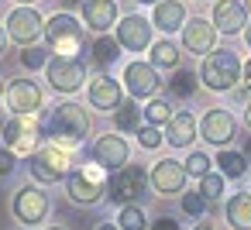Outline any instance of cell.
I'll use <instances>...</instances> for the list:
<instances>
[{"mask_svg": "<svg viewBox=\"0 0 251 230\" xmlns=\"http://www.w3.org/2000/svg\"><path fill=\"white\" fill-rule=\"evenodd\" d=\"M93 134V120L90 110H83L76 100H62L49 110L45 117V138L52 144H62L69 151H79L86 144V138Z\"/></svg>", "mask_w": 251, "mask_h": 230, "instance_id": "1", "label": "cell"}, {"mask_svg": "<svg viewBox=\"0 0 251 230\" xmlns=\"http://www.w3.org/2000/svg\"><path fill=\"white\" fill-rule=\"evenodd\" d=\"M244 76V62L234 48H213L203 55V66H200V83L210 90V93H230Z\"/></svg>", "mask_w": 251, "mask_h": 230, "instance_id": "2", "label": "cell"}, {"mask_svg": "<svg viewBox=\"0 0 251 230\" xmlns=\"http://www.w3.org/2000/svg\"><path fill=\"white\" fill-rule=\"evenodd\" d=\"M73 155H76V151H69V148H62V144L45 141V144L31 155L28 172H31V179H35L38 185H55V182H66V179H69V172L76 168V165H73Z\"/></svg>", "mask_w": 251, "mask_h": 230, "instance_id": "3", "label": "cell"}, {"mask_svg": "<svg viewBox=\"0 0 251 230\" xmlns=\"http://www.w3.org/2000/svg\"><path fill=\"white\" fill-rule=\"evenodd\" d=\"M107 179L110 172L100 168L97 161H86V165H76L66 179V196L76 203V206H97L103 196H107Z\"/></svg>", "mask_w": 251, "mask_h": 230, "instance_id": "4", "label": "cell"}, {"mask_svg": "<svg viewBox=\"0 0 251 230\" xmlns=\"http://www.w3.org/2000/svg\"><path fill=\"white\" fill-rule=\"evenodd\" d=\"M45 79L62 96H73V93H79L90 83L86 79V62L76 59V55H52L49 66H45Z\"/></svg>", "mask_w": 251, "mask_h": 230, "instance_id": "5", "label": "cell"}, {"mask_svg": "<svg viewBox=\"0 0 251 230\" xmlns=\"http://www.w3.org/2000/svg\"><path fill=\"white\" fill-rule=\"evenodd\" d=\"M45 42L52 55H79L83 48V28L69 11H59L45 21Z\"/></svg>", "mask_w": 251, "mask_h": 230, "instance_id": "6", "label": "cell"}, {"mask_svg": "<svg viewBox=\"0 0 251 230\" xmlns=\"http://www.w3.org/2000/svg\"><path fill=\"white\" fill-rule=\"evenodd\" d=\"M0 134H4V148H11L14 155H35L42 144V127H38V114H14L4 127H0Z\"/></svg>", "mask_w": 251, "mask_h": 230, "instance_id": "7", "label": "cell"}, {"mask_svg": "<svg viewBox=\"0 0 251 230\" xmlns=\"http://www.w3.org/2000/svg\"><path fill=\"white\" fill-rule=\"evenodd\" d=\"M11 209H14V220H18L21 227H38V223H45L49 213H52V196H49L38 182H35V185H21V189L14 192Z\"/></svg>", "mask_w": 251, "mask_h": 230, "instance_id": "8", "label": "cell"}, {"mask_svg": "<svg viewBox=\"0 0 251 230\" xmlns=\"http://www.w3.org/2000/svg\"><path fill=\"white\" fill-rule=\"evenodd\" d=\"M145 185H148V172L141 165H131L127 161L124 168L110 172V179H107V199L117 203V206L138 203V196L145 192Z\"/></svg>", "mask_w": 251, "mask_h": 230, "instance_id": "9", "label": "cell"}, {"mask_svg": "<svg viewBox=\"0 0 251 230\" xmlns=\"http://www.w3.org/2000/svg\"><path fill=\"white\" fill-rule=\"evenodd\" d=\"M7 38L11 42H18L21 48H28V45H35L42 35H45V18L35 11V4H18L11 14H7Z\"/></svg>", "mask_w": 251, "mask_h": 230, "instance_id": "10", "label": "cell"}, {"mask_svg": "<svg viewBox=\"0 0 251 230\" xmlns=\"http://www.w3.org/2000/svg\"><path fill=\"white\" fill-rule=\"evenodd\" d=\"M186 182H189V172L182 161L176 158H158L151 168H148V185L155 196H182L186 192Z\"/></svg>", "mask_w": 251, "mask_h": 230, "instance_id": "11", "label": "cell"}, {"mask_svg": "<svg viewBox=\"0 0 251 230\" xmlns=\"http://www.w3.org/2000/svg\"><path fill=\"white\" fill-rule=\"evenodd\" d=\"M121 83H124V90H127V96H131V100H151V96H158L162 72H158L151 62L134 59V62H127V66H124Z\"/></svg>", "mask_w": 251, "mask_h": 230, "instance_id": "12", "label": "cell"}, {"mask_svg": "<svg viewBox=\"0 0 251 230\" xmlns=\"http://www.w3.org/2000/svg\"><path fill=\"white\" fill-rule=\"evenodd\" d=\"M90 155H93V161H97L100 168L117 172V168H124V165L131 161V144H127V138H124L121 131H103V134L93 141Z\"/></svg>", "mask_w": 251, "mask_h": 230, "instance_id": "13", "label": "cell"}, {"mask_svg": "<svg viewBox=\"0 0 251 230\" xmlns=\"http://www.w3.org/2000/svg\"><path fill=\"white\" fill-rule=\"evenodd\" d=\"M200 138L210 144V148H227L234 138H237V117L224 107H213L200 117Z\"/></svg>", "mask_w": 251, "mask_h": 230, "instance_id": "14", "label": "cell"}, {"mask_svg": "<svg viewBox=\"0 0 251 230\" xmlns=\"http://www.w3.org/2000/svg\"><path fill=\"white\" fill-rule=\"evenodd\" d=\"M151 31H155L151 18H145V14H127V18L117 21L114 38L121 42V48H127V52L138 55V52H148V48H151Z\"/></svg>", "mask_w": 251, "mask_h": 230, "instance_id": "15", "label": "cell"}, {"mask_svg": "<svg viewBox=\"0 0 251 230\" xmlns=\"http://www.w3.org/2000/svg\"><path fill=\"white\" fill-rule=\"evenodd\" d=\"M210 21H213L217 35L237 38V35H244L251 14H248V7H244V0H213V14H210Z\"/></svg>", "mask_w": 251, "mask_h": 230, "instance_id": "16", "label": "cell"}, {"mask_svg": "<svg viewBox=\"0 0 251 230\" xmlns=\"http://www.w3.org/2000/svg\"><path fill=\"white\" fill-rule=\"evenodd\" d=\"M4 103L11 114H38L42 103H45V93L35 79L21 76V79H11L7 83V93H4Z\"/></svg>", "mask_w": 251, "mask_h": 230, "instance_id": "17", "label": "cell"}, {"mask_svg": "<svg viewBox=\"0 0 251 230\" xmlns=\"http://www.w3.org/2000/svg\"><path fill=\"white\" fill-rule=\"evenodd\" d=\"M86 100H90V107L93 110H117L121 103H124V83L121 79H114L110 72H100V76H93L90 83H86Z\"/></svg>", "mask_w": 251, "mask_h": 230, "instance_id": "18", "label": "cell"}, {"mask_svg": "<svg viewBox=\"0 0 251 230\" xmlns=\"http://www.w3.org/2000/svg\"><path fill=\"white\" fill-rule=\"evenodd\" d=\"M179 35H182V52L189 55H206L217 48V28L210 18H189Z\"/></svg>", "mask_w": 251, "mask_h": 230, "instance_id": "19", "label": "cell"}, {"mask_svg": "<svg viewBox=\"0 0 251 230\" xmlns=\"http://www.w3.org/2000/svg\"><path fill=\"white\" fill-rule=\"evenodd\" d=\"M162 131H165V144H169V148L189 151L193 141H196V134H200V120L193 117V110H176Z\"/></svg>", "mask_w": 251, "mask_h": 230, "instance_id": "20", "label": "cell"}, {"mask_svg": "<svg viewBox=\"0 0 251 230\" xmlns=\"http://www.w3.org/2000/svg\"><path fill=\"white\" fill-rule=\"evenodd\" d=\"M83 24L97 35H107L110 28H117L121 14H117V0H83Z\"/></svg>", "mask_w": 251, "mask_h": 230, "instance_id": "21", "label": "cell"}, {"mask_svg": "<svg viewBox=\"0 0 251 230\" xmlns=\"http://www.w3.org/2000/svg\"><path fill=\"white\" fill-rule=\"evenodd\" d=\"M151 24L162 35L182 31V24H186V4H182V0H158V4L151 7Z\"/></svg>", "mask_w": 251, "mask_h": 230, "instance_id": "22", "label": "cell"}, {"mask_svg": "<svg viewBox=\"0 0 251 230\" xmlns=\"http://www.w3.org/2000/svg\"><path fill=\"white\" fill-rule=\"evenodd\" d=\"M148 55H151L148 62H151L158 72H176V69H179V62H182V45H176V42L162 38V42H151Z\"/></svg>", "mask_w": 251, "mask_h": 230, "instance_id": "23", "label": "cell"}, {"mask_svg": "<svg viewBox=\"0 0 251 230\" xmlns=\"http://www.w3.org/2000/svg\"><path fill=\"white\" fill-rule=\"evenodd\" d=\"M224 220L230 230H251V192H234L224 206Z\"/></svg>", "mask_w": 251, "mask_h": 230, "instance_id": "24", "label": "cell"}, {"mask_svg": "<svg viewBox=\"0 0 251 230\" xmlns=\"http://www.w3.org/2000/svg\"><path fill=\"white\" fill-rule=\"evenodd\" d=\"M213 165H217V172L224 175V179H244V172H248V158H244V151H234V148H220L217 151V158H213Z\"/></svg>", "mask_w": 251, "mask_h": 230, "instance_id": "25", "label": "cell"}, {"mask_svg": "<svg viewBox=\"0 0 251 230\" xmlns=\"http://www.w3.org/2000/svg\"><path fill=\"white\" fill-rule=\"evenodd\" d=\"M141 124H145V110L138 107V100H127V103H121L114 110V127L121 134H134Z\"/></svg>", "mask_w": 251, "mask_h": 230, "instance_id": "26", "label": "cell"}, {"mask_svg": "<svg viewBox=\"0 0 251 230\" xmlns=\"http://www.w3.org/2000/svg\"><path fill=\"white\" fill-rule=\"evenodd\" d=\"M196 86H200V72L179 66V69L172 72V79H169V96H172V100H189V96L196 93Z\"/></svg>", "mask_w": 251, "mask_h": 230, "instance_id": "27", "label": "cell"}, {"mask_svg": "<svg viewBox=\"0 0 251 230\" xmlns=\"http://www.w3.org/2000/svg\"><path fill=\"white\" fill-rule=\"evenodd\" d=\"M117 59H121V42L110 38V35H97V42H93V62L100 69H110Z\"/></svg>", "mask_w": 251, "mask_h": 230, "instance_id": "28", "label": "cell"}, {"mask_svg": "<svg viewBox=\"0 0 251 230\" xmlns=\"http://www.w3.org/2000/svg\"><path fill=\"white\" fill-rule=\"evenodd\" d=\"M172 114H176V107H172V96H151V100H148V107H145V124L165 127Z\"/></svg>", "mask_w": 251, "mask_h": 230, "instance_id": "29", "label": "cell"}, {"mask_svg": "<svg viewBox=\"0 0 251 230\" xmlns=\"http://www.w3.org/2000/svg\"><path fill=\"white\" fill-rule=\"evenodd\" d=\"M117 227L121 230H148L151 223H148V213L138 203H127V206L117 209Z\"/></svg>", "mask_w": 251, "mask_h": 230, "instance_id": "30", "label": "cell"}, {"mask_svg": "<svg viewBox=\"0 0 251 230\" xmlns=\"http://www.w3.org/2000/svg\"><path fill=\"white\" fill-rule=\"evenodd\" d=\"M179 206H182V213H186L189 220H203L206 209H210V199H206L200 189H193V192H182V196H179Z\"/></svg>", "mask_w": 251, "mask_h": 230, "instance_id": "31", "label": "cell"}, {"mask_svg": "<svg viewBox=\"0 0 251 230\" xmlns=\"http://www.w3.org/2000/svg\"><path fill=\"white\" fill-rule=\"evenodd\" d=\"M200 192L210 199V206L213 203H220L224 199V192H227V179L220 175V172H206L203 179H200Z\"/></svg>", "mask_w": 251, "mask_h": 230, "instance_id": "32", "label": "cell"}, {"mask_svg": "<svg viewBox=\"0 0 251 230\" xmlns=\"http://www.w3.org/2000/svg\"><path fill=\"white\" fill-rule=\"evenodd\" d=\"M134 138H138V148H145V151H158L162 141H165V131L155 127V124H141V127L134 131Z\"/></svg>", "mask_w": 251, "mask_h": 230, "instance_id": "33", "label": "cell"}, {"mask_svg": "<svg viewBox=\"0 0 251 230\" xmlns=\"http://www.w3.org/2000/svg\"><path fill=\"white\" fill-rule=\"evenodd\" d=\"M182 165H186L189 179H203L206 172H213V158H210L206 151H189V158H186Z\"/></svg>", "mask_w": 251, "mask_h": 230, "instance_id": "34", "label": "cell"}, {"mask_svg": "<svg viewBox=\"0 0 251 230\" xmlns=\"http://www.w3.org/2000/svg\"><path fill=\"white\" fill-rule=\"evenodd\" d=\"M21 66H25V69H45V66H49V52L38 48V45H28V48L21 52Z\"/></svg>", "mask_w": 251, "mask_h": 230, "instance_id": "35", "label": "cell"}, {"mask_svg": "<svg viewBox=\"0 0 251 230\" xmlns=\"http://www.w3.org/2000/svg\"><path fill=\"white\" fill-rule=\"evenodd\" d=\"M14 165H18V155H14L11 148H0V179L11 175V172H14Z\"/></svg>", "mask_w": 251, "mask_h": 230, "instance_id": "36", "label": "cell"}, {"mask_svg": "<svg viewBox=\"0 0 251 230\" xmlns=\"http://www.w3.org/2000/svg\"><path fill=\"white\" fill-rule=\"evenodd\" d=\"M148 230H179V220H172V216H158V220H151Z\"/></svg>", "mask_w": 251, "mask_h": 230, "instance_id": "37", "label": "cell"}, {"mask_svg": "<svg viewBox=\"0 0 251 230\" xmlns=\"http://www.w3.org/2000/svg\"><path fill=\"white\" fill-rule=\"evenodd\" d=\"M241 79H244V90H251V59L244 62V76H241Z\"/></svg>", "mask_w": 251, "mask_h": 230, "instance_id": "38", "label": "cell"}, {"mask_svg": "<svg viewBox=\"0 0 251 230\" xmlns=\"http://www.w3.org/2000/svg\"><path fill=\"white\" fill-rule=\"evenodd\" d=\"M244 127H248V131H251V100H248V103H244Z\"/></svg>", "mask_w": 251, "mask_h": 230, "instance_id": "39", "label": "cell"}, {"mask_svg": "<svg viewBox=\"0 0 251 230\" xmlns=\"http://www.w3.org/2000/svg\"><path fill=\"white\" fill-rule=\"evenodd\" d=\"M4 48H7V28L0 24V52H4Z\"/></svg>", "mask_w": 251, "mask_h": 230, "instance_id": "40", "label": "cell"}, {"mask_svg": "<svg viewBox=\"0 0 251 230\" xmlns=\"http://www.w3.org/2000/svg\"><path fill=\"white\" fill-rule=\"evenodd\" d=\"M93 230H121V227H117V223H107V220H103V223H97Z\"/></svg>", "mask_w": 251, "mask_h": 230, "instance_id": "41", "label": "cell"}, {"mask_svg": "<svg viewBox=\"0 0 251 230\" xmlns=\"http://www.w3.org/2000/svg\"><path fill=\"white\" fill-rule=\"evenodd\" d=\"M244 158L251 161V138H244Z\"/></svg>", "mask_w": 251, "mask_h": 230, "instance_id": "42", "label": "cell"}, {"mask_svg": "<svg viewBox=\"0 0 251 230\" xmlns=\"http://www.w3.org/2000/svg\"><path fill=\"white\" fill-rule=\"evenodd\" d=\"M193 230H213V223H206V220H200V223H196Z\"/></svg>", "mask_w": 251, "mask_h": 230, "instance_id": "43", "label": "cell"}, {"mask_svg": "<svg viewBox=\"0 0 251 230\" xmlns=\"http://www.w3.org/2000/svg\"><path fill=\"white\" fill-rule=\"evenodd\" d=\"M244 45L251 48V21H248V28H244Z\"/></svg>", "mask_w": 251, "mask_h": 230, "instance_id": "44", "label": "cell"}, {"mask_svg": "<svg viewBox=\"0 0 251 230\" xmlns=\"http://www.w3.org/2000/svg\"><path fill=\"white\" fill-rule=\"evenodd\" d=\"M134 4H141V7H155L158 0H134Z\"/></svg>", "mask_w": 251, "mask_h": 230, "instance_id": "45", "label": "cell"}, {"mask_svg": "<svg viewBox=\"0 0 251 230\" xmlns=\"http://www.w3.org/2000/svg\"><path fill=\"white\" fill-rule=\"evenodd\" d=\"M79 4V0H62V7H76Z\"/></svg>", "mask_w": 251, "mask_h": 230, "instance_id": "46", "label": "cell"}, {"mask_svg": "<svg viewBox=\"0 0 251 230\" xmlns=\"http://www.w3.org/2000/svg\"><path fill=\"white\" fill-rule=\"evenodd\" d=\"M4 93H7V86H4V83H0V103H4Z\"/></svg>", "mask_w": 251, "mask_h": 230, "instance_id": "47", "label": "cell"}, {"mask_svg": "<svg viewBox=\"0 0 251 230\" xmlns=\"http://www.w3.org/2000/svg\"><path fill=\"white\" fill-rule=\"evenodd\" d=\"M244 7H248V14H251V0H244Z\"/></svg>", "mask_w": 251, "mask_h": 230, "instance_id": "48", "label": "cell"}, {"mask_svg": "<svg viewBox=\"0 0 251 230\" xmlns=\"http://www.w3.org/2000/svg\"><path fill=\"white\" fill-rule=\"evenodd\" d=\"M45 230H66V227H45Z\"/></svg>", "mask_w": 251, "mask_h": 230, "instance_id": "49", "label": "cell"}, {"mask_svg": "<svg viewBox=\"0 0 251 230\" xmlns=\"http://www.w3.org/2000/svg\"><path fill=\"white\" fill-rule=\"evenodd\" d=\"M18 4H35V0H18Z\"/></svg>", "mask_w": 251, "mask_h": 230, "instance_id": "50", "label": "cell"}, {"mask_svg": "<svg viewBox=\"0 0 251 230\" xmlns=\"http://www.w3.org/2000/svg\"><path fill=\"white\" fill-rule=\"evenodd\" d=\"M0 127H4V124H0Z\"/></svg>", "mask_w": 251, "mask_h": 230, "instance_id": "51", "label": "cell"}, {"mask_svg": "<svg viewBox=\"0 0 251 230\" xmlns=\"http://www.w3.org/2000/svg\"><path fill=\"white\" fill-rule=\"evenodd\" d=\"M248 192H251V189H248Z\"/></svg>", "mask_w": 251, "mask_h": 230, "instance_id": "52", "label": "cell"}]
</instances>
